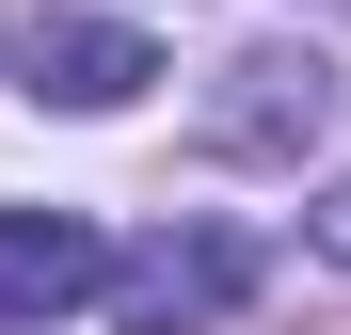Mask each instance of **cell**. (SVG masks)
Listing matches in <instances>:
<instances>
[{"instance_id": "3957f363", "label": "cell", "mask_w": 351, "mask_h": 335, "mask_svg": "<svg viewBox=\"0 0 351 335\" xmlns=\"http://www.w3.org/2000/svg\"><path fill=\"white\" fill-rule=\"evenodd\" d=\"M144 80H160V48L128 16H32V96L48 112H128Z\"/></svg>"}, {"instance_id": "8992f818", "label": "cell", "mask_w": 351, "mask_h": 335, "mask_svg": "<svg viewBox=\"0 0 351 335\" xmlns=\"http://www.w3.org/2000/svg\"><path fill=\"white\" fill-rule=\"evenodd\" d=\"M335 16H351V0H335Z\"/></svg>"}, {"instance_id": "5b68a950", "label": "cell", "mask_w": 351, "mask_h": 335, "mask_svg": "<svg viewBox=\"0 0 351 335\" xmlns=\"http://www.w3.org/2000/svg\"><path fill=\"white\" fill-rule=\"evenodd\" d=\"M319 271H351V192H335V208H319Z\"/></svg>"}, {"instance_id": "277c9868", "label": "cell", "mask_w": 351, "mask_h": 335, "mask_svg": "<svg viewBox=\"0 0 351 335\" xmlns=\"http://www.w3.org/2000/svg\"><path fill=\"white\" fill-rule=\"evenodd\" d=\"M319 112H335L319 48H240V64H223V112H208V128L240 144V160H271V144H319Z\"/></svg>"}, {"instance_id": "6da1fadb", "label": "cell", "mask_w": 351, "mask_h": 335, "mask_svg": "<svg viewBox=\"0 0 351 335\" xmlns=\"http://www.w3.org/2000/svg\"><path fill=\"white\" fill-rule=\"evenodd\" d=\"M240 288H256V240H223V223L144 240V256H112V335H223Z\"/></svg>"}, {"instance_id": "7a4b0ae2", "label": "cell", "mask_w": 351, "mask_h": 335, "mask_svg": "<svg viewBox=\"0 0 351 335\" xmlns=\"http://www.w3.org/2000/svg\"><path fill=\"white\" fill-rule=\"evenodd\" d=\"M96 288H112V240H96V223L0 208V319H16V335H48L64 303H96Z\"/></svg>"}]
</instances>
